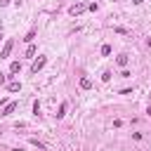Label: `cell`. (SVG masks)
<instances>
[{"instance_id":"obj_7","label":"cell","mask_w":151,"mask_h":151,"mask_svg":"<svg viewBox=\"0 0 151 151\" xmlns=\"http://www.w3.org/2000/svg\"><path fill=\"white\" fill-rule=\"evenodd\" d=\"M21 71V61H12L9 64V73H19Z\"/></svg>"},{"instance_id":"obj_6","label":"cell","mask_w":151,"mask_h":151,"mask_svg":"<svg viewBox=\"0 0 151 151\" xmlns=\"http://www.w3.org/2000/svg\"><path fill=\"white\" fill-rule=\"evenodd\" d=\"M7 90H9V92H19V90H21V83H19V80H12V83H7Z\"/></svg>"},{"instance_id":"obj_14","label":"cell","mask_w":151,"mask_h":151,"mask_svg":"<svg viewBox=\"0 0 151 151\" xmlns=\"http://www.w3.org/2000/svg\"><path fill=\"white\" fill-rule=\"evenodd\" d=\"M5 83H7V76H5V73H0V85H5Z\"/></svg>"},{"instance_id":"obj_17","label":"cell","mask_w":151,"mask_h":151,"mask_svg":"<svg viewBox=\"0 0 151 151\" xmlns=\"http://www.w3.org/2000/svg\"><path fill=\"white\" fill-rule=\"evenodd\" d=\"M0 38H2V24H0Z\"/></svg>"},{"instance_id":"obj_3","label":"cell","mask_w":151,"mask_h":151,"mask_svg":"<svg viewBox=\"0 0 151 151\" xmlns=\"http://www.w3.org/2000/svg\"><path fill=\"white\" fill-rule=\"evenodd\" d=\"M12 47H14V40H7V42H5V47H2V52H0V59H7V57H9V52H12Z\"/></svg>"},{"instance_id":"obj_5","label":"cell","mask_w":151,"mask_h":151,"mask_svg":"<svg viewBox=\"0 0 151 151\" xmlns=\"http://www.w3.org/2000/svg\"><path fill=\"white\" fill-rule=\"evenodd\" d=\"M127 61H130V59H127V54H118V59H116V64H118L120 68H125V66H127Z\"/></svg>"},{"instance_id":"obj_12","label":"cell","mask_w":151,"mask_h":151,"mask_svg":"<svg viewBox=\"0 0 151 151\" xmlns=\"http://www.w3.org/2000/svg\"><path fill=\"white\" fill-rule=\"evenodd\" d=\"M33 38H35V31H28V33H26V38H24V40H28V42H31V40H33Z\"/></svg>"},{"instance_id":"obj_2","label":"cell","mask_w":151,"mask_h":151,"mask_svg":"<svg viewBox=\"0 0 151 151\" xmlns=\"http://www.w3.org/2000/svg\"><path fill=\"white\" fill-rule=\"evenodd\" d=\"M45 64H47V57H38V59L31 64V73H38V71H40Z\"/></svg>"},{"instance_id":"obj_16","label":"cell","mask_w":151,"mask_h":151,"mask_svg":"<svg viewBox=\"0 0 151 151\" xmlns=\"http://www.w3.org/2000/svg\"><path fill=\"white\" fill-rule=\"evenodd\" d=\"M142 2H144V0H132V5H142Z\"/></svg>"},{"instance_id":"obj_13","label":"cell","mask_w":151,"mask_h":151,"mask_svg":"<svg viewBox=\"0 0 151 151\" xmlns=\"http://www.w3.org/2000/svg\"><path fill=\"white\" fill-rule=\"evenodd\" d=\"M33 54H35V47H33V45H28V50H26V57H33Z\"/></svg>"},{"instance_id":"obj_10","label":"cell","mask_w":151,"mask_h":151,"mask_svg":"<svg viewBox=\"0 0 151 151\" xmlns=\"http://www.w3.org/2000/svg\"><path fill=\"white\" fill-rule=\"evenodd\" d=\"M101 54L109 57V54H111V47H109V45H101Z\"/></svg>"},{"instance_id":"obj_1","label":"cell","mask_w":151,"mask_h":151,"mask_svg":"<svg viewBox=\"0 0 151 151\" xmlns=\"http://www.w3.org/2000/svg\"><path fill=\"white\" fill-rule=\"evenodd\" d=\"M85 9H87V5H83V2H76V5H71V7H68V14H71V17H78V14H83Z\"/></svg>"},{"instance_id":"obj_9","label":"cell","mask_w":151,"mask_h":151,"mask_svg":"<svg viewBox=\"0 0 151 151\" xmlns=\"http://www.w3.org/2000/svg\"><path fill=\"white\" fill-rule=\"evenodd\" d=\"M64 113H66V104H64V101H61V104H59V113H57V118H61V116H64Z\"/></svg>"},{"instance_id":"obj_11","label":"cell","mask_w":151,"mask_h":151,"mask_svg":"<svg viewBox=\"0 0 151 151\" xmlns=\"http://www.w3.org/2000/svg\"><path fill=\"white\" fill-rule=\"evenodd\" d=\"M101 80L109 83V80H111V71H104V73H101Z\"/></svg>"},{"instance_id":"obj_4","label":"cell","mask_w":151,"mask_h":151,"mask_svg":"<svg viewBox=\"0 0 151 151\" xmlns=\"http://www.w3.org/2000/svg\"><path fill=\"white\" fill-rule=\"evenodd\" d=\"M14 111H17V101H9V104L0 111V116H9V113H14Z\"/></svg>"},{"instance_id":"obj_15","label":"cell","mask_w":151,"mask_h":151,"mask_svg":"<svg viewBox=\"0 0 151 151\" xmlns=\"http://www.w3.org/2000/svg\"><path fill=\"white\" fill-rule=\"evenodd\" d=\"M12 0H0V7H5V5H9Z\"/></svg>"},{"instance_id":"obj_8","label":"cell","mask_w":151,"mask_h":151,"mask_svg":"<svg viewBox=\"0 0 151 151\" xmlns=\"http://www.w3.org/2000/svg\"><path fill=\"white\" fill-rule=\"evenodd\" d=\"M90 87H92L90 78H80V90H90Z\"/></svg>"}]
</instances>
